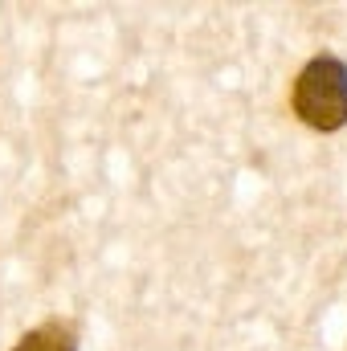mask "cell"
Masks as SVG:
<instances>
[{"instance_id":"2","label":"cell","mask_w":347,"mask_h":351,"mask_svg":"<svg viewBox=\"0 0 347 351\" xmlns=\"http://www.w3.org/2000/svg\"><path fill=\"white\" fill-rule=\"evenodd\" d=\"M12 351H78V335H74L70 323H58L53 319V323L33 327Z\"/></svg>"},{"instance_id":"1","label":"cell","mask_w":347,"mask_h":351,"mask_svg":"<svg viewBox=\"0 0 347 351\" xmlns=\"http://www.w3.org/2000/svg\"><path fill=\"white\" fill-rule=\"evenodd\" d=\"M294 114L315 131H339L347 123V62L319 53L311 58L290 90Z\"/></svg>"}]
</instances>
